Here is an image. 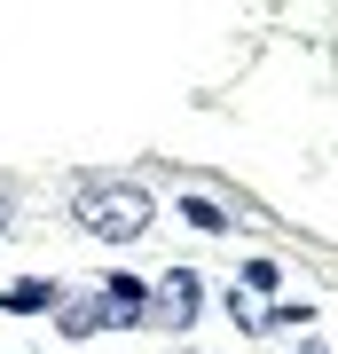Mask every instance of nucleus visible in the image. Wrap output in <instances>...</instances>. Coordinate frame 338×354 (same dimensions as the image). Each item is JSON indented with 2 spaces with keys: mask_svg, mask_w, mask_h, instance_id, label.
I'll list each match as a JSON object with an SVG mask.
<instances>
[{
  "mask_svg": "<svg viewBox=\"0 0 338 354\" xmlns=\"http://www.w3.org/2000/svg\"><path fill=\"white\" fill-rule=\"evenodd\" d=\"M79 228L102 236V244L150 236V189H134V181H87L79 189Z\"/></svg>",
  "mask_w": 338,
  "mask_h": 354,
  "instance_id": "obj_1",
  "label": "nucleus"
},
{
  "mask_svg": "<svg viewBox=\"0 0 338 354\" xmlns=\"http://www.w3.org/2000/svg\"><path fill=\"white\" fill-rule=\"evenodd\" d=\"M142 315H150L142 276H102L95 299H71V307H63V339H87V330H102V323H142Z\"/></svg>",
  "mask_w": 338,
  "mask_h": 354,
  "instance_id": "obj_2",
  "label": "nucleus"
},
{
  "mask_svg": "<svg viewBox=\"0 0 338 354\" xmlns=\"http://www.w3.org/2000/svg\"><path fill=\"white\" fill-rule=\"evenodd\" d=\"M205 276L197 268H173V276H158V315L165 323H197V307H205V291H197Z\"/></svg>",
  "mask_w": 338,
  "mask_h": 354,
  "instance_id": "obj_3",
  "label": "nucleus"
},
{
  "mask_svg": "<svg viewBox=\"0 0 338 354\" xmlns=\"http://www.w3.org/2000/svg\"><path fill=\"white\" fill-rule=\"evenodd\" d=\"M0 307H8V315H48V307H63V291L39 283V276H16L8 291H0Z\"/></svg>",
  "mask_w": 338,
  "mask_h": 354,
  "instance_id": "obj_4",
  "label": "nucleus"
},
{
  "mask_svg": "<svg viewBox=\"0 0 338 354\" xmlns=\"http://www.w3.org/2000/svg\"><path fill=\"white\" fill-rule=\"evenodd\" d=\"M181 221H189V228H205V236H220V228H228V213H220L213 197H181Z\"/></svg>",
  "mask_w": 338,
  "mask_h": 354,
  "instance_id": "obj_5",
  "label": "nucleus"
},
{
  "mask_svg": "<svg viewBox=\"0 0 338 354\" xmlns=\"http://www.w3.org/2000/svg\"><path fill=\"white\" fill-rule=\"evenodd\" d=\"M276 283H283V276H276V260H252V268H244V291H260V299H267Z\"/></svg>",
  "mask_w": 338,
  "mask_h": 354,
  "instance_id": "obj_6",
  "label": "nucleus"
},
{
  "mask_svg": "<svg viewBox=\"0 0 338 354\" xmlns=\"http://www.w3.org/2000/svg\"><path fill=\"white\" fill-rule=\"evenodd\" d=\"M0 236H8V197H0Z\"/></svg>",
  "mask_w": 338,
  "mask_h": 354,
  "instance_id": "obj_7",
  "label": "nucleus"
},
{
  "mask_svg": "<svg viewBox=\"0 0 338 354\" xmlns=\"http://www.w3.org/2000/svg\"><path fill=\"white\" fill-rule=\"evenodd\" d=\"M299 354H314V346H299Z\"/></svg>",
  "mask_w": 338,
  "mask_h": 354,
  "instance_id": "obj_8",
  "label": "nucleus"
}]
</instances>
